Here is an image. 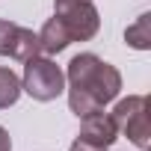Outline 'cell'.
Wrapping results in <instances>:
<instances>
[{
	"mask_svg": "<svg viewBox=\"0 0 151 151\" xmlns=\"http://www.w3.org/2000/svg\"><path fill=\"white\" fill-rule=\"evenodd\" d=\"M65 83L71 89H83L86 95H92V101L104 110L122 92V74L116 65L104 62L98 53H77L71 56L65 68Z\"/></svg>",
	"mask_w": 151,
	"mask_h": 151,
	"instance_id": "obj_1",
	"label": "cell"
},
{
	"mask_svg": "<svg viewBox=\"0 0 151 151\" xmlns=\"http://www.w3.org/2000/svg\"><path fill=\"white\" fill-rule=\"evenodd\" d=\"M21 89L33 98V101H53L65 92V71L45 53L33 56L24 62V77H21Z\"/></svg>",
	"mask_w": 151,
	"mask_h": 151,
	"instance_id": "obj_2",
	"label": "cell"
},
{
	"mask_svg": "<svg viewBox=\"0 0 151 151\" xmlns=\"http://www.w3.org/2000/svg\"><path fill=\"white\" fill-rule=\"evenodd\" d=\"M110 116H113L119 133H124L136 148H142V151L148 148L151 130H148V98L145 95H127V98L116 101Z\"/></svg>",
	"mask_w": 151,
	"mask_h": 151,
	"instance_id": "obj_3",
	"label": "cell"
},
{
	"mask_svg": "<svg viewBox=\"0 0 151 151\" xmlns=\"http://www.w3.org/2000/svg\"><path fill=\"white\" fill-rule=\"evenodd\" d=\"M77 136H80L83 142H89V145L107 151V148L119 139V127H116V122H113L110 113L98 110V113H89V116L80 119V133H77Z\"/></svg>",
	"mask_w": 151,
	"mask_h": 151,
	"instance_id": "obj_4",
	"label": "cell"
},
{
	"mask_svg": "<svg viewBox=\"0 0 151 151\" xmlns=\"http://www.w3.org/2000/svg\"><path fill=\"white\" fill-rule=\"evenodd\" d=\"M36 36H39V47H42V53H45V56H56V53H62V50L71 45V36H68L65 24H62L56 15H53V18H47Z\"/></svg>",
	"mask_w": 151,
	"mask_h": 151,
	"instance_id": "obj_5",
	"label": "cell"
},
{
	"mask_svg": "<svg viewBox=\"0 0 151 151\" xmlns=\"http://www.w3.org/2000/svg\"><path fill=\"white\" fill-rule=\"evenodd\" d=\"M39 53H42V47H39V36H36L33 30H27V27H18L9 56L18 59V62H27V59H33V56H39Z\"/></svg>",
	"mask_w": 151,
	"mask_h": 151,
	"instance_id": "obj_6",
	"label": "cell"
},
{
	"mask_svg": "<svg viewBox=\"0 0 151 151\" xmlns=\"http://www.w3.org/2000/svg\"><path fill=\"white\" fill-rule=\"evenodd\" d=\"M124 42L133 50H151V15L142 12L127 30H124Z\"/></svg>",
	"mask_w": 151,
	"mask_h": 151,
	"instance_id": "obj_7",
	"label": "cell"
},
{
	"mask_svg": "<svg viewBox=\"0 0 151 151\" xmlns=\"http://www.w3.org/2000/svg\"><path fill=\"white\" fill-rule=\"evenodd\" d=\"M21 77L12 71V68H6V65H0V110H9L12 104H18V98H21Z\"/></svg>",
	"mask_w": 151,
	"mask_h": 151,
	"instance_id": "obj_8",
	"label": "cell"
},
{
	"mask_svg": "<svg viewBox=\"0 0 151 151\" xmlns=\"http://www.w3.org/2000/svg\"><path fill=\"white\" fill-rule=\"evenodd\" d=\"M68 107H71V113L77 116V119H83V116L101 110V107L92 101V95H86L83 89H71V86H68Z\"/></svg>",
	"mask_w": 151,
	"mask_h": 151,
	"instance_id": "obj_9",
	"label": "cell"
},
{
	"mask_svg": "<svg viewBox=\"0 0 151 151\" xmlns=\"http://www.w3.org/2000/svg\"><path fill=\"white\" fill-rule=\"evenodd\" d=\"M15 33H18V24L0 18V56H9L12 42H15Z\"/></svg>",
	"mask_w": 151,
	"mask_h": 151,
	"instance_id": "obj_10",
	"label": "cell"
},
{
	"mask_svg": "<svg viewBox=\"0 0 151 151\" xmlns=\"http://www.w3.org/2000/svg\"><path fill=\"white\" fill-rule=\"evenodd\" d=\"M68 151H104V148H95V145H89V142H83V139L77 136V139L71 142V148H68Z\"/></svg>",
	"mask_w": 151,
	"mask_h": 151,
	"instance_id": "obj_11",
	"label": "cell"
},
{
	"mask_svg": "<svg viewBox=\"0 0 151 151\" xmlns=\"http://www.w3.org/2000/svg\"><path fill=\"white\" fill-rule=\"evenodd\" d=\"M0 151H12V139H9V133H6L3 124H0Z\"/></svg>",
	"mask_w": 151,
	"mask_h": 151,
	"instance_id": "obj_12",
	"label": "cell"
}]
</instances>
